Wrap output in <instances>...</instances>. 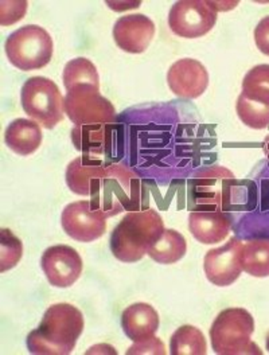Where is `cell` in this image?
Masks as SVG:
<instances>
[{
  "mask_svg": "<svg viewBox=\"0 0 269 355\" xmlns=\"http://www.w3.org/2000/svg\"><path fill=\"white\" fill-rule=\"evenodd\" d=\"M83 312L69 303L50 306L38 329L27 335L30 354L69 355L84 331Z\"/></svg>",
  "mask_w": 269,
  "mask_h": 355,
  "instance_id": "1",
  "label": "cell"
},
{
  "mask_svg": "<svg viewBox=\"0 0 269 355\" xmlns=\"http://www.w3.org/2000/svg\"><path fill=\"white\" fill-rule=\"evenodd\" d=\"M164 221L154 209L134 210L124 216L111 234V252L121 263H137L164 232Z\"/></svg>",
  "mask_w": 269,
  "mask_h": 355,
  "instance_id": "2",
  "label": "cell"
},
{
  "mask_svg": "<svg viewBox=\"0 0 269 355\" xmlns=\"http://www.w3.org/2000/svg\"><path fill=\"white\" fill-rule=\"evenodd\" d=\"M254 319L244 309L221 311L210 327V342L218 355L263 354L260 347L252 342Z\"/></svg>",
  "mask_w": 269,
  "mask_h": 355,
  "instance_id": "3",
  "label": "cell"
},
{
  "mask_svg": "<svg viewBox=\"0 0 269 355\" xmlns=\"http://www.w3.org/2000/svg\"><path fill=\"white\" fill-rule=\"evenodd\" d=\"M4 50L8 61L14 67L23 71H31L50 64L54 44L44 27L26 24L8 35Z\"/></svg>",
  "mask_w": 269,
  "mask_h": 355,
  "instance_id": "4",
  "label": "cell"
},
{
  "mask_svg": "<svg viewBox=\"0 0 269 355\" xmlns=\"http://www.w3.org/2000/svg\"><path fill=\"white\" fill-rule=\"evenodd\" d=\"M21 103L26 114L46 130L55 128L65 116V98L58 85L46 77H31L23 84Z\"/></svg>",
  "mask_w": 269,
  "mask_h": 355,
  "instance_id": "5",
  "label": "cell"
},
{
  "mask_svg": "<svg viewBox=\"0 0 269 355\" xmlns=\"http://www.w3.org/2000/svg\"><path fill=\"white\" fill-rule=\"evenodd\" d=\"M65 114L74 127L110 125L116 121V110L100 89L92 85H78L67 90Z\"/></svg>",
  "mask_w": 269,
  "mask_h": 355,
  "instance_id": "6",
  "label": "cell"
},
{
  "mask_svg": "<svg viewBox=\"0 0 269 355\" xmlns=\"http://www.w3.org/2000/svg\"><path fill=\"white\" fill-rule=\"evenodd\" d=\"M134 174L124 164H112L107 167L97 190L90 196L92 209H100L110 217L124 210L132 197Z\"/></svg>",
  "mask_w": 269,
  "mask_h": 355,
  "instance_id": "7",
  "label": "cell"
},
{
  "mask_svg": "<svg viewBox=\"0 0 269 355\" xmlns=\"http://www.w3.org/2000/svg\"><path fill=\"white\" fill-rule=\"evenodd\" d=\"M210 1L180 0L168 12V26L171 31L187 40L206 35L217 23V11Z\"/></svg>",
  "mask_w": 269,
  "mask_h": 355,
  "instance_id": "8",
  "label": "cell"
},
{
  "mask_svg": "<svg viewBox=\"0 0 269 355\" xmlns=\"http://www.w3.org/2000/svg\"><path fill=\"white\" fill-rule=\"evenodd\" d=\"M108 218L105 211L92 209L90 200H78L69 203L62 210L61 225L70 239L78 243H93L105 234Z\"/></svg>",
  "mask_w": 269,
  "mask_h": 355,
  "instance_id": "9",
  "label": "cell"
},
{
  "mask_svg": "<svg viewBox=\"0 0 269 355\" xmlns=\"http://www.w3.org/2000/svg\"><path fill=\"white\" fill-rule=\"evenodd\" d=\"M193 196L198 203L224 210L232 200L236 186L234 174L223 166H211L198 173L191 180Z\"/></svg>",
  "mask_w": 269,
  "mask_h": 355,
  "instance_id": "10",
  "label": "cell"
},
{
  "mask_svg": "<svg viewBox=\"0 0 269 355\" xmlns=\"http://www.w3.org/2000/svg\"><path fill=\"white\" fill-rule=\"evenodd\" d=\"M243 243L232 237L226 244L210 249L203 260V269L207 280L217 287L232 286L241 276Z\"/></svg>",
  "mask_w": 269,
  "mask_h": 355,
  "instance_id": "11",
  "label": "cell"
},
{
  "mask_svg": "<svg viewBox=\"0 0 269 355\" xmlns=\"http://www.w3.org/2000/svg\"><path fill=\"white\" fill-rule=\"evenodd\" d=\"M41 268L53 287L69 288L80 279L84 264L80 253L74 248L54 245L44 252Z\"/></svg>",
  "mask_w": 269,
  "mask_h": 355,
  "instance_id": "12",
  "label": "cell"
},
{
  "mask_svg": "<svg viewBox=\"0 0 269 355\" xmlns=\"http://www.w3.org/2000/svg\"><path fill=\"white\" fill-rule=\"evenodd\" d=\"M167 84L175 96L194 100L209 87V73L198 60L182 58L168 69Z\"/></svg>",
  "mask_w": 269,
  "mask_h": 355,
  "instance_id": "13",
  "label": "cell"
},
{
  "mask_svg": "<svg viewBox=\"0 0 269 355\" xmlns=\"http://www.w3.org/2000/svg\"><path fill=\"white\" fill-rule=\"evenodd\" d=\"M155 35V23L143 14H130L119 18L113 26V40L125 53H144Z\"/></svg>",
  "mask_w": 269,
  "mask_h": 355,
  "instance_id": "14",
  "label": "cell"
},
{
  "mask_svg": "<svg viewBox=\"0 0 269 355\" xmlns=\"http://www.w3.org/2000/svg\"><path fill=\"white\" fill-rule=\"evenodd\" d=\"M232 221L223 210H196L189 214L191 236L201 244L223 243L230 233Z\"/></svg>",
  "mask_w": 269,
  "mask_h": 355,
  "instance_id": "15",
  "label": "cell"
},
{
  "mask_svg": "<svg viewBox=\"0 0 269 355\" xmlns=\"http://www.w3.org/2000/svg\"><path fill=\"white\" fill-rule=\"evenodd\" d=\"M105 171L107 167H103L94 156H78L67 164L65 174L67 187L77 196L90 197L97 190Z\"/></svg>",
  "mask_w": 269,
  "mask_h": 355,
  "instance_id": "16",
  "label": "cell"
},
{
  "mask_svg": "<svg viewBox=\"0 0 269 355\" xmlns=\"http://www.w3.org/2000/svg\"><path fill=\"white\" fill-rule=\"evenodd\" d=\"M159 324V313L148 303H134L121 313V329L132 342L155 336Z\"/></svg>",
  "mask_w": 269,
  "mask_h": 355,
  "instance_id": "17",
  "label": "cell"
},
{
  "mask_svg": "<svg viewBox=\"0 0 269 355\" xmlns=\"http://www.w3.org/2000/svg\"><path fill=\"white\" fill-rule=\"evenodd\" d=\"M42 128L30 119H17L8 124L4 131L6 146L17 155L34 154L42 144Z\"/></svg>",
  "mask_w": 269,
  "mask_h": 355,
  "instance_id": "18",
  "label": "cell"
},
{
  "mask_svg": "<svg viewBox=\"0 0 269 355\" xmlns=\"http://www.w3.org/2000/svg\"><path fill=\"white\" fill-rule=\"evenodd\" d=\"M187 252L186 239L174 229H164L157 243L148 249L147 256L159 264H175L184 257Z\"/></svg>",
  "mask_w": 269,
  "mask_h": 355,
  "instance_id": "19",
  "label": "cell"
},
{
  "mask_svg": "<svg viewBox=\"0 0 269 355\" xmlns=\"http://www.w3.org/2000/svg\"><path fill=\"white\" fill-rule=\"evenodd\" d=\"M241 266L253 277H268L269 240H252L243 245Z\"/></svg>",
  "mask_w": 269,
  "mask_h": 355,
  "instance_id": "20",
  "label": "cell"
},
{
  "mask_svg": "<svg viewBox=\"0 0 269 355\" xmlns=\"http://www.w3.org/2000/svg\"><path fill=\"white\" fill-rule=\"evenodd\" d=\"M171 355H206L207 343L200 329L186 324L173 334L170 339Z\"/></svg>",
  "mask_w": 269,
  "mask_h": 355,
  "instance_id": "21",
  "label": "cell"
},
{
  "mask_svg": "<svg viewBox=\"0 0 269 355\" xmlns=\"http://www.w3.org/2000/svg\"><path fill=\"white\" fill-rule=\"evenodd\" d=\"M62 81L67 90L78 85H92L100 89V76L96 65L85 57L70 60L62 73Z\"/></svg>",
  "mask_w": 269,
  "mask_h": 355,
  "instance_id": "22",
  "label": "cell"
},
{
  "mask_svg": "<svg viewBox=\"0 0 269 355\" xmlns=\"http://www.w3.org/2000/svg\"><path fill=\"white\" fill-rule=\"evenodd\" d=\"M243 96L249 100L269 105V65L252 67L243 80Z\"/></svg>",
  "mask_w": 269,
  "mask_h": 355,
  "instance_id": "23",
  "label": "cell"
},
{
  "mask_svg": "<svg viewBox=\"0 0 269 355\" xmlns=\"http://www.w3.org/2000/svg\"><path fill=\"white\" fill-rule=\"evenodd\" d=\"M240 120L252 130H264L269 127V105L256 103L240 94L236 104Z\"/></svg>",
  "mask_w": 269,
  "mask_h": 355,
  "instance_id": "24",
  "label": "cell"
},
{
  "mask_svg": "<svg viewBox=\"0 0 269 355\" xmlns=\"http://www.w3.org/2000/svg\"><path fill=\"white\" fill-rule=\"evenodd\" d=\"M107 125L93 127H74L71 139L77 150L85 155L97 156L104 151V135Z\"/></svg>",
  "mask_w": 269,
  "mask_h": 355,
  "instance_id": "25",
  "label": "cell"
},
{
  "mask_svg": "<svg viewBox=\"0 0 269 355\" xmlns=\"http://www.w3.org/2000/svg\"><path fill=\"white\" fill-rule=\"evenodd\" d=\"M0 272L4 273L8 269L18 266L23 256L22 241L10 230H0Z\"/></svg>",
  "mask_w": 269,
  "mask_h": 355,
  "instance_id": "26",
  "label": "cell"
},
{
  "mask_svg": "<svg viewBox=\"0 0 269 355\" xmlns=\"http://www.w3.org/2000/svg\"><path fill=\"white\" fill-rule=\"evenodd\" d=\"M127 355H166V346L164 343L157 338V336H153L150 339H146V340H141V342H134V345L125 352Z\"/></svg>",
  "mask_w": 269,
  "mask_h": 355,
  "instance_id": "27",
  "label": "cell"
},
{
  "mask_svg": "<svg viewBox=\"0 0 269 355\" xmlns=\"http://www.w3.org/2000/svg\"><path fill=\"white\" fill-rule=\"evenodd\" d=\"M253 37L257 49L269 57V15L264 17L256 26Z\"/></svg>",
  "mask_w": 269,
  "mask_h": 355,
  "instance_id": "28",
  "label": "cell"
},
{
  "mask_svg": "<svg viewBox=\"0 0 269 355\" xmlns=\"http://www.w3.org/2000/svg\"><path fill=\"white\" fill-rule=\"evenodd\" d=\"M8 4V1H7ZM11 7L6 6V1L0 3V11H1V22L6 21V18H8L10 15H12V23L18 22L19 19H22L27 10V1H10Z\"/></svg>",
  "mask_w": 269,
  "mask_h": 355,
  "instance_id": "29",
  "label": "cell"
},
{
  "mask_svg": "<svg viewBox=\"0 0 269 355\" xmlns=\"http://www.w3.org/2000/svg\"><path fill=\"white\" fill-rule=\"evenodd\" d=\"M264 153H266V155H267V157L269 159V135L267 136V139L264 140Z\"/></svg>",
  "mask_w": 269,
  "mask_h": 355,
  "instance_id": "30",
  "label": "cell"
},
{
  "mask_svg": "<svg viewBox=\"0 0 269 355\" xmlns=\"http://www.w3.org/2000/svg\"><path fill=\"white\" fill-rule=\"evenodd\" d=\"M266 346H267V350H268V353H269V334H268V336H267V343H266Z\"/></svg>",
  "mask_w": 269,
  "mask_h": 355,
  "instance_id": "31",
  "label": "cell"
}]
</instances>
